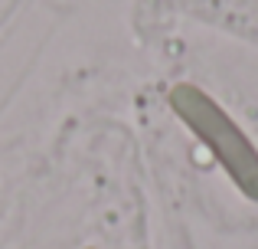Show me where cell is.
Returning <instances> with one entry per match:
<instances>
[{
    "instance_id": "6da1fadb",
    "label": "cell",
    "mask_w": 258,
    "mask_h": 249,
    "mask_svg": "<svg viewBox=\"0 0 258 249\" xmlns=\"http://www.w3.org/2000/svg\"><path fill=\"white\" fill-rule=\"evenodd\" d=\"M170 109L209 147L232 184L248 200H258V147L245 138V131L196 85H176L170 92Z\"/></svg>"
}]
</instances>
